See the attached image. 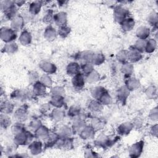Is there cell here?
<instances>
[{
	"label": "cell",
	"instance_id": "58",
	"mask_svg": "<svg viewBox=\"0 0 158 158\" xmlns=\"http://www.w3.org/2000/svg\"><path fill=\"white\" fill-rule=\"evenodd\" d=\"M151 133L154 136H157V125H156L154 126H153L152 128H151Z\"/></svg>",
	"mask_w": 158,
	"mask_h": 158
},
{
	"label": "cell",
	"instance_id": "27",
	"mask_svg": "<svg viewBox=\"0 0 158 158\" xmlns=\"http://www.w3.org/2000/svg\"><path fill=\"white\" fill-rule=\"evenodd\" d=\"M86 126V123L83 119L78 118L73 122V130L75 133H80Z\"/></svg>",
	"mask_w": 158,
	"mask_h": 158
},
{
	"label": "cell",
	"instance_id": "44",
	"mask_svg": "<svg viewBox=\"0 0 158 158\" xmlns=\"http://www.w3.org/2000/svg\"><path fill=\"white\" fill-rule=\"evenodd\" d=\"M146 40H141V39H138L135 44L134 47L138 50L139 52H142L143 51H145V48H146Z\"/></svg>",
	"mask_w": 158,
	"mask_h": 158
},
{
	"label": "cell",
	"instance_id": "49",
	"mask_svg": "<svg viewBox=\"0 0 158 158\" xmlns=\"http://www.w3.org/2000/svg\"><path fill=\"white\" fill-rule=\"evenodd\" d=\"M70 33V28L67 27V25L60 27L58 30V34L62 38L67 37L69 33Z\"/></svg>",
	"mask_w": 158,
	"mask_h": 158
},
{
	"label": "cell",
	"instance_id": "12",
	"mask_svg": "<svg viewBox=\"0 0 158 158\" xmlns=\"http://www.w3.org/2000/svg\"><path fill=\"white\" fill-rule=\"evenodd\" d=\"M72 83L75 88L77 89L82 88L85 85V80L83 74L79 73L73 76L72 80Z\"/></svg>",
	"mask_w": 158,
	"mask_h": 158
},
{
	"label": "cell",
	"instance_id": "57",
	"mask_svg": "<svg viewBox=\"0 0 158 158\" xmlns=\"http://www.w3.org/2000/svg\"><path fill=\"white\" fill-rule=\"evenodd\" d=\"M50 108H51L50 104H48V103H46V104H43V106H41V107L40 108V110L43 113H46L49 110H50Z\"/></svg>",
	"mask_w": 158,
	"mask_h": 158
},
{
	"label": "cell",
	"instance_id": "7",
	"mask_svg": "<svg viewBox=\"0 0 158 158\" xmlns=\"http://www.w3.org/2000/svg\"><path fill=\"white\" fill-rule=\"evenodd\" d=\"M23 26L24 20L21 15H17L11 20L10 28L15 31L22 30Z\"/></svg>",
	"mask_w": 158,
	"mask_h": 158
},
{
	"label": "cell",
	"instance_id": "37",
	"mask_svg": "<svg viewBox=\"0 0 158 158\" xmlns=\"http://www.w3.org/2000/svg\"><path fill=\"white\" fill-rule=\"evenodd\" d=\"M156 46V41L154 39H150L146 41L145 51L148 53H151L155 51Z\"/></svg>",
	"mask_w": 158,
	"mask_h": 158
},
{
	"label": "cell",
	"instance_id": "14",
	"mask_svg": "<svg viewBox=\"0 0 158 158\" xmlns=\"http://www.w3.org/2000/svg\"><path fill=\"white\" fill-rule=\"evenodd\" d=\"M29 150L33 155H37L42 151V143L39 141H32L29 144Z\"/></svg>",
	"mask_w": 158,
	"mask_h": 158
},
{
	"label": "cell",
	"instance_id": "47",
	"mask_svg": "<svg viewBox=\"0 0 158 158\" xmlns=\"http://www.w3.org/2000/svg\"><path fill=\"white\" fill-rule=\"evenodd\" d=\"M46 87H51L52 84V80L51 77L48 74H44L43 75L40 80Z\"/></svg>",
	"mask_w": 158,
	"mask_h": 158
},
{
	"label": "cell",
	"instance_id": "54",
	"mask_svg": "<svg viewBox=\"0 0 158 158\" xmlns=\"http://www.w3.org/2000/svg\"><path fill=\"white\" fill-rule=\"evenodd\" d=\"M148 22L152 26H156L157 23V15L156 12L151 13L148 18Z\"/></svg>",
	"mask_w": 158,
	"mask_h": 158
},
{
	"label": "cell",
	"instance_id": "4",
	"mask_svg": "<svg viewBox=\"0 0 158 158\" xmlns=\"http://www.w3.org/2000/svg\"><path fill=\"white\" fill-rule=\"evenodd\" d=\"M143 146L144 142L143 141H140L131 145L129 149L130 156L131 157H139L143 151Z\"/></svg>",
	"mask_w": 158,
	"mask_h": 158
},
{
	"label": "cell",
	"instance_id": "35",
	"mask_svg": "<svg viewBox=\"0 0 158 158\" xmlns=\"http://www.w3.org/2000/svg\"><path fill=\"white\" fill-rule=\"evenodd\" d=\"M72 133V130L67 126L62 127L59 131V136L60 138H69Z\"/></svg>",
	"mask_w": 158,
	"mask_h": 158
},
{
	"label": "cell",
	"instance_id": "18",
	"mask_svg": "<svg viewBox=\"0 0 158 158\" xmlns=\"http://www.w3.org/2000/svg\"><path fill=\"white\" fill-rule=\"evenodd\" d=\"M14 106V104L8 101H4L1 104V114H9L13 112Z\"/></svg>",
	"mask_w": 158,
	"mask_h": 158
},
{
	"label": "cell",
	"instance_id": "8",
	"mask_svg": "<svg viewBox=\"0 0 158 158\" xmlns=\"http://www.w3.org/2000/svg\"><path fill=\"white\" fill-rule=\"evenodd\" d=\"M40 67L41 69L43 71H44L48 74L54 73L56 72L57 70L56 66L54 64L48 61L41 62L40 64Z\"/></svg>",
	"mask_w": 158,
	"mask_h": 158
},
{
	"label": "cell",
	"instance_id": "48",
	"mask_svg": "<svg viewBox=\"0 0 158 158\" xmlns=\"http://www.w3.org/2000/svg\"><path fill=\"white\" fill-rule=\"evenodd\" d=\"M42 125L41 122L40 120L37 119V118H34L33 120H32L30 124H29V128H30V130L34 132H35Z\"/></svg>",
	"mask_w": 158,
	"mask_h": 158
},
{
	"label": "cell",
	"instance_id": "36",
	"mask_svg": "<svg viewBox=\"0 0 158 158\" xmlns=\"http://www.w3.org/2000/svg\"><path fill=\"white\" fill-rule=\"evenodd\" d=\"M1 127L3 129H7L10 125L11 120L10 118L7 115V114H1L0 117Z\"/></svg>",
	"mask_w": 158,
	"mask_h": 158
},
{
	"label": "cell",
	"instance_id": "11",
	"mask_svg": "<svg viewBox=\"0 0 158 158\" xmlns=\"http://www.w3.org/2000/svg\"><path fill=\"white\" fill-rule=\"evenodd\" d=\"M94 133L95 130L92 126H86L80 134L82 139H92L94 136Z\"/></svg>",
	"mask_w": 158,
	"mask_h": 158
},
{
	"label": "cell",
	"instance_id": "25",
	"mask_svg": "<svg viewBox=\"0 0 158 158\" xmlns=\"http://www.w3.org/2000/svg\"><path fill=\"white\" fill-rule=\"evenodd\" d=\"M42 2L41 1H33L29 6V12L32 15L38 14L41 9Z\"/></svg>",
	"mask_w": 158,
	"mask_h": 158
},
{
	"label": "cell",
	"instance_id": "17",
	"mask_svg": "<svg viewBox=\"0 0 158 158\" xmlns=\"http://www.w3.org/2000/svg\"><path fill=\"white\" fill-rule=\"evenodd\" d=\"M80 66L77 62H71L68 64L67 67V73L71 76H75L77 74L80 73Z\"/></svg>",
	"mask_w": 158,
	"mask_h": 158
},
{
	"label": "cell",
	"instance_id": "55",
	"mask_svg": "<svg viewBox=\"0 0 158 158\" xmlns=\"http://www.w3.org/2000/svg\"><path fill=\"white\" fill-rule=\"evenodd\" d=\"M64 89H63V88L62 87H59V86H56L54 87L53 88H52L51 89V93L52 95H60V96H63V94H64Z\"/></svg>",
	"mask_w": 158,
	"mask_h": 158
},
{
	"label": "cell",
	"instance_id": "51",
	"mask_svg": "<svg viewBox=\"0 0 158 158\" xmlns=\"http://www.w3.org/2000/svg\"><path fill=\"white\" fill-rule=\"evenodd\" d=\"M80 109L79 107L76 106H72L69 110L68 114L69 115L72 117H76L80 115Z\"/></svg>",
	"mask_w": 158,
	"mask_h": 158
},
{
	"label": "cell",
	"instance_id": "23",
	"mask_svg": "<svg viewBox=\"0 0 158 158\" xmlns=\"http://www.w3.org/2000/svg\"><path fill=\"white\" fill-rule=\"evenodd\" d=\"M18 50V45L15 42H10V43H6L3 48L2 51L3 52H6L7 54H14Z\"/></svg>",
	"mask_w": 158,
	"mask_h": 158
},
{
	"label": "cell",
	"instance_id": "32",
	"mask_svg": "<svg viewBox=\"0 0 158 158\" xmlns=\"http://www.w3.org/2000/svg\"><path fill=\"white\" fill-rule=\"evenodd\" d=\"M105 60V57L101 52H96L94 53L92 62L91 63L93 65H101L102 64Z\"/></svg>",
	"mask_w": 158,
	"mask_h": 158
},
{
	"label": "cell",
	"instance_id": "5",
	"mask_svg": "<svg viewBox=\"0 0 158 158\" xmlns=\"http://www.w3.org/2000/svg\"><path fill=\"white\" fill-rule=\"evenodd\" d=\"M54 21L55 23L60 27L67 25V15L65 12H59L54 15Z\"/></svg>",
	"mask_w": 158,
	"mask_h": 158
},
{
	"label": "cell",
	"instance_id": "1",
	"mask_svg": "<svg viewBox=\"0 0 158 158\" xmlns=\"http://www.w3.org/2000/svg\"><path fill=\"white\" fill-rule=\"evenodd\" d=\"M33 135L30 132L24 130L21 133L14 135V141L16 144L26 145L30 144L32 142Z\"/></svg>",
	"mask_w": 158,
	"mask_h": 158
},
{
	"label": "cell",
	"instance_id": "22",
	"mask_svg": "<svg viewBox=\"0 0 158 158\" xmlns=\"http://www.w3.org/2000/svg\"><path fill=\"white\" fill-rule=\"evenodd\" d=\"M56 31L51 25L47 27L44 32V37L48 41H53L56 37Z\"/></svg>",
	"mask_w": 158,
	"mask_h": 158
},
{
	"label": "cell",
	"instance_id": "50",
	"mask_svg": "<svg viewBox=\"0 0 158 158\" xmlns=\"http://www.w3.org/2000/svg\"><path fill=\"white\" fill-rule=\"evenodd\" d=\"M81 69L82 70V72L85 73V75H88L89 73H91L94 69H93V65L92 63H85L82 64Z\"/></svg>",
	"mask_w": 158,
	"mask_h": 158
},
{
	"label": "cell",
	"instance_id": "53",
	"mask_svg": "<svg viewBox=\"0 0 158 158\" xmlns=\"http://www.w3.org/2000/svg\"><path fill=\"white\" fill-rule=\"evenodd\" d=\"M39 79V75L38 73L36 71H30L28 73V80L29 82L31 83H35L36 81H38V80Z\"/></svg>",
	"mask_w": 158,
	"mask_h": 158
},
{
	"label": "cell",
	"instance_id": "26",
	"mask_svg": "<svg viewBox=\"0 0 158 158\" xmlns=\"http://www.w3.org/2000/svg\"><path fill=\"white\" fill-rule=\"evenodd\" d=\"M93 54H94V52L90 51H86L82 52L79 54V59L81 60L82 62H84L83 64L88 63V62L91 63Z\"/></svg>",
	"mask_w": 158,
	"mask_h": 158
},
{
	"label": "cell",
	"instance_id": "52",
	"mask_svg": "<svg viewBox=\"0 0 158 158\" xmlns=\"http://www.w3.org/2000/svg\"><path fill=\"white\" fill-rule=\"evenodd\" d=\"M146 94L148 98L152 99L157 95V89L154 86H151L146 89Z\"/></svg>",
	"mask_w": 158,
	"mask_h": 158
},
{
	"label": "cell",
	"instance_id": "46",
	"mask_svg": "<svg viewBox=\"0 0 158 158\" xmlns=\"http://www.w3.org/2000/svg\"><path fill=\"white\" fill-rule=\"evenodd\" d=\"M12 98L14 99H15V100H23L24 99L26 96H27V94L22 91H20V90H16V91H14L12 93V95H11Z\"/></svg>",
	"mask_w": 158,
	"mask_h": 158
},
{
	"label": "cell",
	"instance_id": "45",
	"mask_svg": "<svg viewBox=\"0 0 158 158\" xmlns=\"http://www.w3.org/2000/svg\"><path fill=\"white\" fill-rule=\"evenodd\" d=\"M54 14L53 11L51 9H49L45 14L43 17V20L45 23L50 24L54 20Z\"/></svg>",
	"mask_w": 158,
	"mask_h": 158
},
{
	"label": "cell",
	"instance_id": "38",
	"mask_svg": "<svg viewBox=\"0 0 158 158\" xmlns=\"http://www.w3.org/2000/svg\"><path fill=\"white\" fill-rule=\"evenodd\" d=\"M99 78H100V76L99 73L94 70H93L91 73L87 75V77H86L87 81L91 83L98 81L99 80Z\"/></svg>",
	"mask_w": 158,
	"mask_h": 158
},
{
	"label": "cell",
	"instance_id": "16",
	"mask_svg": "<svg viewBox=\"0 0 158 158\" xmlns=\"http://www.w3.org/2000/svg\"><path fill=\"white\" fill-rule=\"evenodd\" d=\"M46 87L40 81H38L33 84V91L36 96H42L46 93Z\"/></svg>",
	"mask_w": 158,
	"mask_h": 158
},
{
	"label": "cell",
	"instance_id": "24",
	"mask_svg": "<svg viewBox=\"0 0 158 158\" xmlns=\"http://www.w3.org/2000/svg\"><path fill=\"white\" fill-rule=\"evenodd\" d=\"M64 104V99L63 96L52 95L50 101V104L56 108H60Z\"/></svg>",
	"mask_w": 158,
	"mask_h": 158
},
{
	"label": "cell",
	"instance_id": "42",
	"mask_svg": "<svg viewBox=\"0 0 158 158\" xmlns=\"http://www.w3.org/2000/svg\"><path fill=\"white\" fill-rule=\"evenodd\" d=\"M24 130H25L24 126L20 122H17L15 123L11 128V131L14 135H16Z\"/></svg>",
	"mask_w": 158,
	"mask_h": 158
},
{
	"label": "cell",
	"instance_id": "30",
	"mask_svg": "<svg viewBox=\"0 0 158 158\" xmlns=\"http://www.w3.org/2000/svg\"><path fill=\"white\" fill-rule=\"evenodd\" d=\"M88 108L93 112H99L102 109V104L98 100H91L88 104Z\"/></svg>",
	"mask_w": 158,
	"mask_h": 158
},
{
	"label": "cell",
	"instance_id": "31",
	"mask_svg": "<svg viewBox=\"0 0 158 158\" xmlns=\"http://www.w3.org/2000/svg\"><path fill=\"white\" fill-rule=\"evenodd\" d=\"M64 111L59 108L54 109L51 112V117L56 122L62 120L64 117Z\"/></svg>",
	"mask_w": 158,
	"mask_h": 158
},
{
	"label": "cell",
	"instance_id": "19",
	"mask_svg": "<svg viewBox=\"0 0 158 158\" xmlns=\"http://www.w3.org/2000/svg\"><path fill=\"white\" fill-rule=\"evenodd\" d=\"M135 23V21L132 18L128 17L120 23V25L123 31H129L134 28Z\"/></svg>",
	"mask_w": 158,
	"mask_h": 158
},
{
	"label": "cell",
	"instance_id": "29",
	"mask_svg": "<svg viewBox=\"0 0 158 158\" xmlns=\"http://www.w3.org/2000/svg\"><path fill=\"white\" fill-rule=\"evenodd\" d=\"M60 137L58 134L55 133H49L48 137L44 139L46 141V145L48 146H51L56 143H57Z\"/></svg>",
	"mask_w": 158,
	"mask_h": 158
},
{
	"label": "cell",
	"instance_id": "15",
	"mask_svg": "<svg viewBox=\"0 0 158 158\" xmlns=\"http://www.w3.org/2000/svg\"><path fill=\"white\" fill-rule=\"evenodd\" d=\"M150 34V30L148 27L145 26H140L136 29V36L141 40H146Z\"/></svg>",
	"mask_w": 158,
	"mask_h": 158
},
{
	"label": "cell",
	"instance_id": "10",
	"mask_svg": "<svg viewBox=\"0 0 158 158\" xmlns=\"http://www.w3.org/2000/svg\"><path fill=\"white\" fill-rule=\"evenodd\" d=\"M130 90L125 86H121L117 91V98L122 104H125V101L129 96Z\"/></svg>",
	"mask_w": 158,
	"mask_h": 158
},
{
	"label": "cell",
	"instance_id": "34",
	"mask_svg": "<svg viewBox=\"0 0 158 158\" xmlns=\"http://www.w3.org/2000/svg\"><path fill=\"white\" fill-rule=\"evenodd\" d=\"M106 91V90L102 86H97L92 89L91 95L95 99L98 100L99 98L101 96V95Z\"/></svg>",
	"mask_w": 158,
	"mask_h": 158
},
{
	"label": "cell",
	"instance_id": "39",
	"mask_svg": "<svg viewBox=\"0 0 158 158\" xmlns=\"http://www.w3.org/2000/svg\"><path fill=\"white\" fill-rule=\"evenodd\" d=\"M98 101L102 105H108L112 102V98L106 91L101 95V96L99 98Z\"/></svg>",
	"mask_w": 158,
	"mask_h": 158
},
{
	"label": "cell",
	"instance_id": "33",
	"mask_svg": "<svg viewBox=\"0 0 158 158\" xmlns=\"http://www.w3.org/2000/svg\"><path fill=\"white\" fill-rule=\"evenodd\" d=\"M122 72L127 77H130L133 72V65L130 63L123 64L121 68Z\"/></svg>",
	"mask_w": 158,
	"mask_h": 158
},
{
	"label": "cell",
	"instance_id": "6",
	"mask_svg": "<svg viewBox=\"0 0 158 158\" xmlns=\"http://www.w3.org/2000/svg\"><path fill=\"white\" fill-rule=\"evenodd\" d=\"M128 51V60L131 62H136L142 58L141 52L137 50L134 46L131 48Z\"/></svg>",
	"mask_w": 158,
	"mask_h": 158
},
{
	"label": "cell",
	"instance_id": "56",
	"mask_svg": "<svg viewBox=\"0 0 158 158\" xmlns=\"http://www.w3.org/2000/svg\"><path fill=\"white\" fill-rule=\"evenodd\" d=\"M149 117L152 120H157V107L154 108L150 112Z\"/></svg>",
	"mask_w": 158,
	"mask_h": 158
},
{
	"label": "cell",
	"instance_id": "3",
	"mask_svg": "<svg viewBox=\"0 0 158 158\" xmlns=\"http://www.w3.org/2000/svg\"><path fill=\"white\" fill-rule=\"evenodd\" d=\"M128 11L121 6H117L114 9V18L120 23L128 17Z\"/></svg>",
	"mask_w": 158,
	"mask_h": 158
},
{
	"label": "cell",
	"instance_id": "41",
	"mask_svg": "<svg viewBox=\"0 0 158 158\" xmlns=\"http://www.w3.org/2000/svg\"><path fill=\"white\" fill-rule=\"evenodd\" d=\"M104 122L99 118H94L92 122V127L96 130L102 129L104 127Z\"/></svg>",
	"mask_w": 158,
	"mask_h": 158
},
{
	"label": "cell",
	"instance_id": "21",
	"mask_svg": "<svg viewBox=\"0 0 158 158\" xmlns=\"http://www.w3.org/2000/svg\"><path fill=\"white\" fill-rule=\"evenodd\" d=\"M140 86V82L136 78H129L125 81V86L130 90L133 91L138 88Z\"/></svg>",
	"mask_w": 158,
	"mask_h": 158
},
{
	"label": "cell",
	"instance_id": "13",
	"mask_svg": "<svg viewBox=\"0 0 158 158\" xmlns=\"http://www.w3.org/2000/svg\"><path fill=\"white\" fill-rule=\"evenodd\" d=\"M134 125L131 122H125L120 125L118 127V132L122 135H128L133 129Z\"/></svg>",
	"mask_w": 158,
	"mask_h": 158
},
{
	"label": "cell",
	"instance_id": "43",
	"mask_svg": "<svg viewBox=\"0 0 158 158\" xmlns=\"http://www.w3.org/2000/svg\"><path fill=\"white\" fill-rule=\"evenodd\" d=\"M15 5V2L13 1L7 0V1H2L1 2V8L3 12H6V10H7L8 9H9L10 8H11Z\"/></svg>",
	"mask_w": 158,
	"mask_h": 158
},
{
	"label": "cell",
	"instance_id": "40",
	"mask_svg": "<svg viewBox=\"0 0 158 158\" xmlns=\"http://www.w3.org/2000/svg\"><path fill=\"white\" fill-rule=\"evenodd\" d=\"M116 57L120 62H122V64L126 63L128 60V51L125 50L120 51L117 54Z\"/></svg>",
	"mask_w": 158,
	"mask_h": 158
},
{
	"label": "cell",
	"instance_id": "20",
	"mask_svg": "<svg viewBox=\"0 0 158 158\" xmlns=\"http://www.w3.org/2000/svg\"><path fill=\"white\" fill-rule=\"evenodd\" d=\"M31 36L29 31L27 30H23L20 36H19V42L23 46L28 45L31 43Z\"/></svg>",
	"mask_w": 158,
	"mask_h": 158
},
{
	"label": "cell",
	"instance_id": "28",
	"mask_svg": "<svg viewBox=\"0 0 158 158\" xmlns=\"http://www.w3.org/2000/svg\"><path fill=\"white\" fill-rule=\"evenodd\" d=\"M49 133H50V131H49V129L47 127H46L44 126H43V125H41L35 132V135L38 138L43 139H45L48 137Z\"/></svg>",
	"mask_w": 158,
	"mask_h": 158
},
{
	"label": "cell",
	"instance_id": "2",
	"mask_svg": "<svg viewBox=\"0 0 158 158\" xmlns=\"http://www.w3.org/2000/svg\"><path fill=\"white\" fill-rule=\"evenodd\" d=\"M0 38L6 43L13 42L17 38V31L8 27H2L0 30Z\"/></svg>",
	"mask_w": 158,
	"mask_h": 158
},
{
	"label": "cell",
	"instance_id": "59",
	"mask_svg": "<svg viewBox=\"0 0 158 158\" xmlns=\"http://www.w3.org/2000/svg\"><path fill=\"white\" fill-rule=\"evenodd\" d=\"M14 2H15V5L17 6H22V5H23L25 3V1H15Z\"/></svg>",
	"mask_w": 158,
	"mask_h": 158
},
{
	"label": "cell",
	"instance_id": "9",
	"mask_svg": "<svg viewBox=\"0 0 158 158\" xmlns=\"http://www.w3.org/2000/svg\"><path fill=\"white\" fill-rule=\"evenodd\" d=\"M14 117L15 118V120L19 122H22L26 120L28 117L27 109L23 107L17 109L14 112Z\"/></svg>",
	"mask_w": 158,
	"mask_h": 158
}]
</instances>
